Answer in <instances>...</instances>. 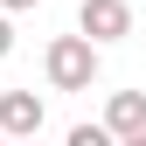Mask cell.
<instances>
[{
  "label": "cell",
  "mask_w": 146,
  "mask_h": 146,
  "mask_svg": "<svg viewBox=\"0 0 146 146\" xmlns=\"http://www.w3.org/2000/svg\"><path fill=\"white\" fill-rule=\"evenodd\" d=\"M28 7H42V0H0V14H28Z\"/></svg>",
  "instance_id": "obj_7"
},
{
  "label": "cell",
  "mask_w": 146,
  "mask_h": 146,
  "mask_svg": "<svg viewBox=\"0 0 146 146\" xmlns=\"http://www.w3.org/2000/svg\"><path fill=\"white\" fill-rule=\"evenodd\" d=\"M42 98L35 90H0V139L7 146H35V132H42Z\"/></svg>",
  "instance_id": "obj_3"
},
{
  "label": "cell",
  "mask_w": 146,
  "mask_h": 146,
  "mask_svg": "<svg viewBox=\"0 0 146 146\" xmlns=\"http://www.w3.org/2000/svg\"><path fill=\"white\" fill-rule=\"evenodd\" d=\"M77 35L90 49L125 42V35H132V7H125V0H84V7H77Z\"/></svg>",
  "instance_id": "obj_2"
},
{
  "label": "cell",
  "mask_w": 146,
  "mask_h": 146,
  "mask_svg": "<svg viewBox=\"0 0 146 146\" xmlns=\"http://www.w3.org/2000/svg\"><path fill=\"white\" fill-rule=\"evenodd\" d=\"M7 56H14V21L0 14V63H7Z\"/></svg>",
  "instance_id": "obj_6"
},
{
  "label": "cell",
  "mask_w": 146,
  "mask_h": 146,
  "mask_svg": "<svg viewBox=\"0 0 146 146\" xmlns=\"http://www.w3.org/2000/svg\"><path fill=\"white\" fill-rule=\"evenodd\" d=\"M104 132L111 139H139L146 132V90H111V104H104Z\"/></svg>",
  "instance_id": "obj_4"
},
{
  "label": "cell",
  "mask_w": 146,
  "mask_h": 146,
  "mask_svg": "<svg viewBox=\"0 0 146 146\" xmlns=\"http://www.w3.org/2000/svg\"><path fill=\"white\" fill-rule=\"evenodd\" d=\"M63 146H118L111 132H104V125H70V139Z\"/></svg>",
  "instance_id": "obj_5"
},
{
  "label": "cell",
  "mask_w": 146,
  "mask_h": 146,
  "mask_svg": "<svg viewBox=\"0 0 146 146\" xmlns=\"http://www.w3.org/2000/svg\"><path fill=\"white\" fill-rule=\"evenodd\" d=\"M42 77H49V90H90L98 84V49L84 35H56L42 49Z\"/></svg>",
  "instance_id": "obj_1"
},
{
  "label": "cell",
  "mask_w": 146,
  "mask_h": 146,
  "mask_svg": "<svg viewBox=\"0 0 146 146\" xmlns=\"http://www.w3.org/2000/svg\"><path fill=\"white\" fill-rule=\"evenodd\" d=\"M0 146H7V139H0Z\"/></svg>",
  "instance_id": "obj_9"
},
{
  "label": "cell",
  "mask_w": 146,
  "mask_h": 146,
  "mask_svg": "<svg viewBox=\"0 0 146 146\" xmlns=\"http://www.w3.org/2000/svg\"><path fill=\"white\" fill-rule=\"evenodd\" d=\"M118 146H146V132H139V139H118Z\"/></svg>",
  "instance_id": "obj_8"
}]
</instances>
